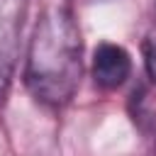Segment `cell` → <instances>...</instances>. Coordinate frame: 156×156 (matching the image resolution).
<instances>
[{
  "instance_id": "6da1fadb",
  "label": "cell",
  "mask_w": 156,
  "mask_h": 156,
  "mask_svg": "<svg viewBox=\"0 0 156 156\" xmlns=\"http://www.w3.org/2000/svg\"><path fill=\"white\" fill-rule=\"evenodd\" d=\"M83 76V39L66 7H49L34 27L27 49L24 83L29 93L51 107L66 105Z\"/></svg>"
},
{
  "instance_id": "7a4b0ae2",
  "label": "cell",
  "mask_w": 156,
  "mask_h": 156,
  "mask_svg": "<svg viewBox=\"0 0 156 156\" xmlns=\"http://www.w3.org/2000/svg\"><path fill=\"white\" fill-rule=\"evenodd\" d=\"M24 5L27 0H0V98L7 93L12 80Z\"/></svg>"
},
{
  "instance_id": "3957f363",
  "label": "cell",
  "mask_w": 156,
  "mask_h": 156,
  "mask_svg": "<svg viewBox=\"0 0 156 156\" xmlns=\"http://www.w3.org/2000/svg\"><path fill=\"white\" fill-rule=\"evenodd\" d=\"M132 73V56L119 44H100L93 54V80L105 90L119 88Z\"/></svg>"
},
{
  "instance_id": "277c9868",
  "label": "cell",
  "mask_w": 156,
  "mask_h": 156,
  "mask_svg": "<svg viewBox=\"0 0 156 156\" xmlns=\"http://www.w3.org/2000/svg\"><path fill=\"white\" fill-rule=\"evenodd\" d=\"M144 58H146V71H149L151 80L156 83V29L144 41Z\"/></svg>"
}]
</instances>
